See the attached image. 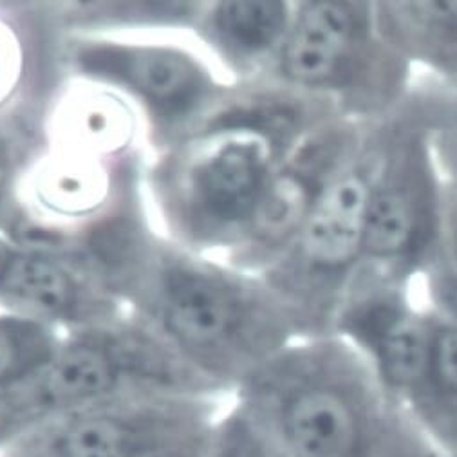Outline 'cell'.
I'll return each instance as SVG.
<instances>
[{
  "label": "cell",
  "instance_id": "cell-1",
  "mask_svg": "<svg viewBox=\"0 0 457 457\" xmlns=\"http://www.w3.org/2000/svg\"><path fill=\"white\" fill-rule=\"evenodd\" d=\"M234 405L271 457H443L337 335L291 342L245 379Z\"/></svg>",
  "mask_w": 457,
  "mask_h": 457
},
{
  "label": "cell",
  "instance_id": "cell-2",
  "mask_svg": "<svg viewBox=\"0 0 457 457\" xmlns=\"http://www.w3.org/2000/svg\"><path fill=\"white\" fill-rule=\"evenodd\" d=\"M156 340L213 393L237 391L259 367L298 340L280 298L253 273L167 259L148 289Z\"/></svg>",
  "mask_w": 457,
  "mask_h": 457
},
{
  "label": "cell",
  "instance_id": "cell-3",
  "mask_svg": "<svg viewBox=\"0 0 457 457\" xmlns=\"http://www.w3.org/2000/svg\"><path fill=\"white\" fill-rule=\"evenodd\" d=\"M333 116L331 105L271 82L234 107L176 165L174 203L188 232L241 245L277 167Z\"/></svg>",
  "mask_w": 457,
  "mask_h": 457
},
{
  "label": "cell",
  "instance_id": "cell-4",
  "mask_svg": "<svg viewBox=\"0 0 457 457\" xmlns=\"http://www.w3.org/2000/svg\"><path fill=\"white\" fill-rule=\"evenodd\" d=\"M416 69L379 35L374 0H300L268 80L372 123L414 91Z\"/></svg>",
  "mask_w": 457,
  "mask_h": 457
},
{
  "label": "cell",
  "instance_id": "cell-5",
  "mask_svg": "<svg viewBox=\"0 0 457 457\" xmlns=\"http://www.w3.org/2000/svg\"><path fill=\"white\" fill-rule=\"evenodd\" d=\"M445 93L418 84L395 111L370 188L360 271L403 287L423 280L445 243L448 185L434 143Z\"/></svg>",
  "mask_w": 457,
  "mask_h": 457
},
{
  "label": "cell",
  "instance_id": "cell-6",
  "mask_svg": "<svg viewBox=\"0 0 457 457\" xmlns=\"http://www.w3.org/2000/svg\"><path fill=\"white\" fill-rule=\"evenodd\" d=\"M395 111L372 121L345 169L331 183L302 232L261 278L287 310L298 338L333 335V324L363 262L372 181Z\"/></svg>",
  "mask_w": 457,
  "mask_h": 457
},
{
  "label": "cell",
  "instance_id": "cell-7",
  "mask_svg": "<svg viewBox=\"0 0 457 457\" xmlns=\"http://www.w3.org/2000/svg\"><path fill=\"white\" fill-rule=\"evenodd\" d=\"M212 393L156 338L87 331L60 342L31 382L0 400V445L42 420L125 396Z\"/></svg>",
  "mask_w": 457,
  "mask_h": 457
},
{
  "label": "cell",
  "instance_id": "cell-8",
  "mask_svg": "<svg viewBox=\"0 0 457 457\" xmlns=\"http://www.w3.org/2000/svg\"><path fill=\"white\" fill-rule=\"evenodd\" d=\"M369 125L333 116L293 146L273 172L239 245L250 273L264 275L289 250L326 190L354 156Z\"/></svg>",
  "mask_w": 457,
  "mask_h": 457
},
{
  "label": "cell",
  "instance_id": "cell-9",
  "mask_svg": "<svg viewBox=\"0 0 457 457\" xmlns=\"http://www.w3.org/2000/svg\"><path fill=\"white\" fill-rule=\"evenodd\" d=\"M412 287L360 271L344 298L333 335L367 361L382 387L405 409L412 402L430 356V317Z\"/></svg>",
  "mask_w": 457,
  "mask_h": 457
},
{
  "label": "cell",
  "instance_id": "cell-10",
  "mask_svg": "<svg viewBox=\"0 0 457 457\" xmlns=\"http://www.w3.org/2000/svg\"><path fill=\"white\" fill-rule=\"evenodd\" d=\"M210 396L134 395L42 420L4 445L0 457H127L143 439Z\"/></svg>",
  "mask_w": 457,
  "mask_h": 457
},
{
  "label": "cell",
  "instance_id": "cell-11",
  "mask_svg": "<svg viewBox=\"0 0 457 457\" xmlns=\"http://www.w3.org/2000/svg\"><path fill=\"white\" fill-rule=\"evenodd\" d=\"M79 60L87 72L130 89L163 120L190 114L210 91L203 65L181 49L100 44Z\"/></svg>",
  "mask_w": 457,
  "mask_h": 457
},
{
  "label": "cell",
  "instance_id": "cell-12",
  "mask_svg": "<svg viewBox=\"0 0 457 457\" xmlns=\"http://www.w3.org/2000/svg\"><path fill=\"white\" fill-rule=\"evenodd\" d=\"M374 19L407 63L457 89V0H374Z\"/></svg>",
  "mask_w": 457,
  "mask_h": 457
},
{
  "label": "cell",
  "instance_id": "cell-13",
  "mask_svg": "<svg viewBox=\"0 0 457 457\" xmlns=\"http://www.w3.org/2000/svg\"><path fill=\"white\" fill-rule=\"evenodd\" d=\"M0 295L37 317L76 320L84 315L87 291L60 261L29 250L0 246Z\"/></svg>",
  "mask_w": 457,
  "mask_h": 457
},
{
  "label": "cell",
  "instance_id": "cell-14",
  "mask_svg": "<svg viewBox=\"0 0 457 457\" xmlns=\"http://www.w3.org/2000/svg\"><path fill=\"white\" fill-rule=\"evenodd\" d=\"M428 317L430 356L407 411L443 457H457V324L432 308Z\"/></svg>",
  "mask_w": 457,
  "mask_h": 457
},
{
  "label": "cell",
  "instance_id": "cell-15",
  "mask_svg": "<svg viewBox=\"0 0 457 457\" xmlns=\"http://www.w3.org/2000/svg\"><path fill=\"white\" fill-rule=\"evenodd\" d=\"M295 3L286 0H230L212 13L219 44L236 60L270 71L289 31Z\"/></svg>",
  "mask_w": 457,
  "mask_h": 457
},
{
  "label": "cell",
  "instance_id": "cell-16",
  "mask_svg": "<svg viewBox=\"0 0 457 457\" xmlns=\"http://www.w3.org/2000/svg\"><path fill=\"white\" fill-rule=\"evenodd\" d=\"M58 347L60 340L40 320L0 317V400L31 382Z\"/></svg>",
  "mask_w": 457,
  "mask_h": 457
},
{
  "label": "cell",
  "instance_id": "cell-17",
  "mask_svg": "<svg viewBox=\"0 0 457 457\" xmlns=\"http://www.w3.org/2000/svg\"><path fill=\"white\" fill-rule=\"evenodd\" d=\"M219 418L212 400L143 439L127 457H206Z\"/></svg>",
  "mask_w": 457,
  "mask_h": 457
},
{
  "label": "cell",
  "instance_id": "cell-18",
  "mask_svg": "<svg viewBox=\"0 0 457 457\" xmlns=\"http://www.w3.org/2000/svg\"><path fill=\"white\" fill-rule=\"evenodd\" d=\"M423 284L427 306L457 324V195L450 188L445 243Z\"/></svg>",
  "mask_w": 457,
  "mask_h": 457
},
{
  "label": "cell",
  "instance_id": "cell-19",
  "mask_svg": "<svg viewBox=\"0 0 457 457\" xmlns=\"http://www.w3.org/2000/svg\"><path fill=\"white\" fill-rule=\"evenodd\" d=\"M206 457H271L252 421L232 405L219 414Z\"/></svg>",
  "mask_w": 457,
  "mask_h": 457
},
{
  "label": "cell",
  "instance_id": "cell-20",
  "mask_svg": "<svg viewBox=\"0 0 457 457\" xmlns=\"http://www.w3.org/2000/svg\"><path fill=\"white\" fill-rule=\"evenodd\" d=\"M436 154L448 188L457 195V89H448L436 121Z\"/></svg>",
  "mask_w": 457,
  "mask_h": 457
}]
</instances>
